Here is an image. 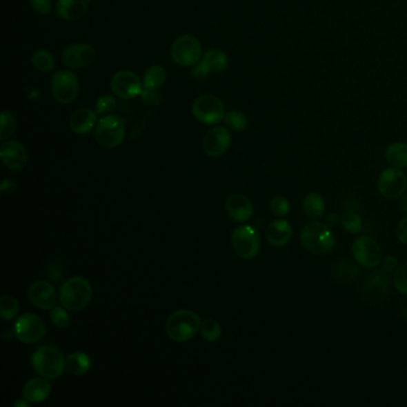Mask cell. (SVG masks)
I'll return each mask as SVG.
<instances>
[{
    "label": "cell",
    "instance_id": "33",
    "mask_svg": "<svg viewBox=\"0 0 407 407\" xmlns=\"http://www.w3.org/2000/svg\"><path fill=\"white\" fill-rule=\"evenodd\" d=\"M225 123L235 132H243L248 127V119L241 111L230 110L225 115Z\"/></svg>",
    "mask_w": 407,
    "mask_h": 407
},
{
    "label": "cell",
    "instance_id": "17",
    "mask_svg": "<svg viewBox=\"0 0 407 407\" xmlns=\"http://www.w3.org/2000/svg\"><path fill=\"white\" fill-rule=\"evenodd\" d=\"M31 304L40 310H52L57 305V290L48 281H36L28 289Z\"/></svg>",
    "mask_w": 407,
    "mask_h": 407
},
{
    "label": "cell",
    "instance_id": "29",
    "mask_svg": "<svg viewBox=\"0 0 407 407\" xmlns=\"http://www.w3.org/2000/svg\"><path fill=\"white\" fill-rule=\"evenodd\" d=\"M19 313V302L14 295L4 294L0 297V315L3 320H12Z\"/></svg>",
    "mask_w": 407,
    "mask_h": 407
},
{
    "label": "cell",
    "instance_id": "20",
    "mask_svg": "<svg viewBox=\"0 0 407 407\" xmlns=\"http://www.w3.org/2000/svg\"><path fill=\"white\" fill-rule=\"evenodd\" d=\"M292 238V227L290 222L284 219H277L266 228V239L274 248L287 246Z\"/></svg>",
    "mask_w": 407,
    "mask_h": 407
},
{
    "label": "cell",
    "instance_id": "21",
    "mask_svg": "<svg viewBox=\"0 0 407 407\" xmlns=\"http://www.w3.org/2000/svg\"><path fill=\"white\" fill-rule=\"evenodd\" d=\"M97 112L89 108H81L75 111L70 119V127L77 135H86L97 126Z\"/></svg>",
    "mask_w": 407,
    "mask_h": 407
},
{
    "label": "cell",
    "instance_id": "16",
    "mask_svg": "<svg viewBox=\"0 0 407 407\" xmlns=\"http://www.w3.org/2000/svg\"><path fill=\"white\" fill-rule=\"evenodd\" d=\"M232 137L230 130L225 127H212L204 139V150L207 155L217 158L226 153L230 148Z\"/></svg>",
    "mask_w": 407,
    "mask_h": 407
},
{
    "label": "cell",
    "instance_id": "1",
    "mask_svg": "<svg viewBox=\"0 0 407 407\" xmlns=\"http://www.w3.org/2000/svg\"><path fill=\"white\" fill-rule=\"evenodd\" d=\"M302 248L312 255H328L336 245L331 228L321 221H310L306 224L300 235Z\"/></svg>",
    "mask_w": 407,
    "mask_h": 407
},
{
    "label": "cell",
    "instance_id": "6",
    "mask_svg": "<svg viewBox=\"0 0 407 407\" xmlns=\"http://www.w3.org/2000/svg\"><path fill=\"white\" fill-rule=\"evenodd\" d=\"M50 91L54 99L60 104H71L79 93V80L73 72L60 70L50 79Z\"/></svg>",
    "mask_w": 407,
    "mask_h": 407
},
{
    "label": "cell",
    "instance_id": "23",
    "mask_svg": "<svg viewBox=\"0 0 407 407\" xmlns=\"http://www.w3.org/2000/svg\"><path fill=\"white\" fill-rule=\"evenodd\" d=\"M302 208H304L306 215L310 219L318 220L320 217H324L326 204H325L323 196L318 192H308L302 201Z\"/></svg>",
    "mask_w": 407,
    "mask_h": 407
},
{
    "label": "cell",
    "instance_id": "32",
    "mask_svg": "<svg viewBox=\"0 0 407 407\" xmlns=\"http://www.w3.org/2000/svg\"><path fill=\"white\" fill-rule=\"evenodd\" d=\"M1 120V130H0V140L5 141L10 137L14 135L17 128V121L10 111H3L0 115Z\"/></svg>",
    "mask_w": 407,
    "mask_h": 407
},
{
    "label": "cell",
    "instance_id": "15",
    "mask_svg": "<svg viewBox=\"0 0 407 407\" xmlns=\"http://www.w3.org/2000/svg\"><path fill=\"white\" fill-rule=\"evenodd\" d=\"M0 159L10 170L21 171L27 166L29 155L21 142L9 140L0 147Z\"/></svg>",
    "mask_w": 407,
    "mask_h": 407
},
{
    "label": "cell",
    "instance_id": "13",
    "mask_svg": "<svg viewBox=\"0 0 407 407\" xmlns=\"http://www.w3.org/2000/svg\"><path fill=\"white\" fill-rule=\"evenodd\" d=\"M110 88L116 97L132 99L141 95L143 83L134 72L122 70L111 78Z\"/></svg>",
    "mask_w": 407,
    "mask_h": 407
},
{
    "label": "cell",
    "instance_id": "45",
    "mask_svg": "<svg viewBox=\"0 0 407 407\" xmlns=\"http://www.w3.org/2000/svg\"><path fill=\"white\" fill-rule=\"evenodd\" d=\"M30 401H28L27 399H18L17 401L14 403V407H29L30 406Z\"/></svg>",
    "mask_w": 407,
    "mask_h": 407
},
{
    "label": "cell",
    "instance_id": "41",
    "mask_svg": "<svg viewBox=\"0 0 407 407\" xmlns=\"http://www.w3.org/2000/svg\"><path fill=\"white\" fill-rule=\"evenodd\" d=\"M397 238L400 243L407 245V217H403L397 227Z\"/></svg>",
    "mask_w": 407,
    "mask_h": 407
},
{
    "label": "cell",
    "instance_id": "35",
    "mask_svg": "<svg viewBox=\"0 0 407 407\" xmlns=\"http://www.w3.org/2000/svg\"><path fill=\"white\" fill-rule=\"evenodd\" d=\"M393 284L400 294L407 295V263L397 268L394 272Z\"/></svg>",
    "mask_w": 407,
    "mask_h": 407
},
{
    "label": "cell",
    "instance_id": "36",
    "mask_svg": "<svg viewBox=\"0 0 407 407\" xmlns=\"http://www.w3.org/2000/svg\"><path fill=\"white\" fill-rule=\"evenodd\" d=\"M270 209L276 217H287L290 210V204L284 196H275L270 201Z\"/></svg>",
    "mask_w": 407,
    "mask_h": 407
},
{
    "label": "cell",
    "instance_id": "22",
    "mask_svg": "<svg viewBox=\"0 0 407 407\" xmlns=\"http://www.w3.org/2000/svg\"><path fill=\"white\" fill-rule=\"evenodd\" d=\"M52 390V386L46 377H34L28 381L23 387V398L27 399L31 404H39L48 398Z\"/></svg>",
    "mask_w": 407,
    "mask_h": 407
},
{
    "label": "cell",
    "instance_id": "12",
    "mask_svg": "<svg viewBox=\"0 0 407 407\" xmlns=\"http://www.w3.org/2000/svg\"><path fill=\"white\" fill-rule=\"evenodd\" d=\"M14 330L18 341L26 344L40 341L47 333L45 321L39 315L32 313L21 315L14 324Z\"/></svg>",
    "mask_w": 407,
    "mask_h": 407
},
{
    "label": "cell",
    "instance_id": "4",
    "mask_svg": "<svg viewBox=\"0 0 407 407\" xmlns=\"http://www.w3.org/2000/svg\"><path fill=\"white\" fill-rule=\"evenodd\" d=\"M201 319L189 310L173 312L166 320V333L172 341L183 343L190 341L201 330Z\"/></svg>",
    "mask_w": 407,
    "mask_h": 407
},
{
    "label": "cell",
    "instance_id": "11",
    "mask_svg": "<svg viewBox=\"0 0 407 407\" xmlns=\"http://www.w3.org/2000/svg\"><path fill=\"white\" fill-rule=\"evenodd\" d=\"M351 252L356 263L367 269L377 268L382 261V251L379 244L368 235H361L354 240Z\"/></svg>",
    "mask_w": 407,
    "mask_h": 407
},
{
    "label": "cell",
    "instance_id": "24",
    "mask_svg": "<svg viewBox=\"0 0 407 407\" xmlns=\"http://www.w3.org/2000/svg\"><path fill=\"white\" fill-rule=\"evenodd\" d=\"M91 368V359L88 355L84 353H73V354L67 356L66 363H65V370L71 375H84L89 372Z\"/></svg>",
    "mask_w": 407,
    "mask_h": 407
},
{
    "label": "cell",
    "instance_id": "14",
    "mask_svg": "<svg viewBox=\"0 0 407 407\" xmlns=\"http://www.w3.org/2000/svg\"><path fill=\"white\" fill-rule=\"evenodd\" d=\"M96 59V49L86 43H76L68 46L62 53V62L72 70L88 67Z\"/></svg>",
    "mask_w": 407,
    "mask_h": 407
},
{
    "label": "cell",
    "instance_id": "27",
    "mask_svg": "<svg viewBox=\"0 0 407 407\" xmlns=\"http://www.w3.org/2000/svg\"><path fill=\"white\" fill-rule=\"evenodd\" d=\"M212 73H221L228 66V58L220 49H209L202 58Z\"/></svg>",
    "mask_w": 407,
    "mask_h": 407
},
{
    "label": "cell",
    "instance_id": "28",
    "mask_svg": "<svg viewBox=\"0 0 407 407\" xmlns=\"http://www.w3.org/2000/svg\"><path fill=\"white\" fill-rule=\"evenodd\" d=\"M31 62L37 71L43 72V73H49L54 71L55 68V59L46 49L36 50L35 53L32 54Z\"/></svg>",
    "mask_w": 407,
    "mask_h": 407
},
{
    "label": "cell",
    "instance_id": "37",
    "mask_svg": "<svg viewBox=\"0 0 407 407\" xmlns=\"http://www.w3.org/2000/svg\"><path fill=\"white\" fill-rule=\"evenodd\" d=\"M115 108V98L110 96V95H103V96L98 98L96 106H95V110H96L98 115H109Z\"/></svg>",
    "mask_w": 407,
    "mask_h": 407
},
{
    "label": "cell",
    "instance_id": "39",
    "mask_svg": "<svg viewBox=\"0 0 407 407\" xmlns=\"http://www.w3.org/2000/svg\"><path fill=\"white\" fill-rule=\"evenodd\" d=\"M31 8L41 14H49L52 12V0H29Z\"/></svg>",
    "mask_w": 407,
    "mask_h": 407
},
{
    "label": "cell",
    "instance_id": "30",
    "mask_svg": "<svg viewBox=\"0 0 407 407\" xmlns=\"http://www.w3.org/2000/svg\"><path fill=\"white\" fill-rule=\"evenodd\" d=\"M341 227L350 235H357L362 230V219L356 212H346L341 217Z\"/></svg>",
    "mask_w": 407,
    "mask_h": 407
},
{
    "label": "cell",
    "instance_id": "10",
    "mask_svg": "<svg viewBox=\"0 0 407 407\" xmlns=\"http://www.w3.org/2000/svg\"><path fill=\"white\" fill-rule=\"evenodd\" d=\"M377 190L385 199H400L406 194V175L398 168H385L377 178Z\"/></svg>",
    "mask_w": 407,
    "mask_h": 407
},
{
    "label": "cell",
    "instance_id": "3",
    "mask_svg": "<svg viewBox=\"0 0 407 407\" xmlns=\"http://www.w3.org/2000/svg\"><path fill=\"white\" fill-rule=\"evenodd\" d=\"M66 359L58 346H42L31 356V364L40 377L57 380L65 372Z\"/></svg>",
    "mask_w": 407,
    "mask_h": 407
},
{
    "label": "cell",
    "instance_id": "2",
    "mask_svg": "<svg viewBox=\"0 0 407 407\" xmlns=\"http://www.w3.org/2000/svg\"><path fill=\"white\" fill-rule=\"evenodd\" d=\"M92 299V287L89 279L75 276L62 284L59 292L61 305L71 312H79L89 306Z\"/></svg>",
    "mask_w": 407,
    "mask_h": 407
},
{
    "label": "cell",
    "instance_id": "5",
    "mask_svg": "<svg viewBox=\"0 0 407 407\" xmlns=\"http://www.w3.org/2000/svg\"><path fill=\"white\" fill-rule=\"evenodd\" d=\"M126 137V122L117 115L103 116L95 129L96 141L106 148H115L122 145Z\"/></svg>",
    "mask_w": 407,
    "mask_h": 407
},
{
    "label": "cell",
    "instance_id": "26",
    "mask_svg": "<svg viewBox=\"0 0 407 407\" xmlns=\"http://www.w3.org/2000/svg\"><path fill=\"white\" fill-rule=\"evenodd\" d=\"M168 78V73L165 68L159 65L151 66L147 68L145 75H143V88L148 90H159L165 84Z\"/></svg>",
    "mask_w": 407,
    "mask_h": 407
},
{
    "label": "cell",
    "instance_id": "25",
    "mask_svg": "<svg viewBox=\"0 0 407 407\" xmlns=\"http://www.w3.org/2000/svg\"><path fill=\"white\" fill-rule=\"evenodd\" d=\"M385 159L393 168H407V143L395 142L387 147Z\"/></svg>",
    "mask_w": 407,
    "mask_h": 407
},
{
    "label": "cell",
    "instance_id": "38",
    "mask_svg": "<svg viewBox=\"0 0 407 407\" xmlns=\"http://www.w3.org/2000/svg\"><path fill=\"white\" fill-rule=\"evenodd\" d=\"M212 72L209 70V67L207 66V63L204 60H199L197 63L194 65L192 70H191V75L192 77L197 80H204L210 75Z\"/></svg>",
    "mask_w": 407,
    "mask_h": 407
},
{
    "label": "cell",
    "instance_id": "43",
    "mask_svg": "<svg viewBox=\"0 0 407 407\" xmlns=\"http://www.w3.org/2000/svg\"><path fill=\"white\" fill-rule=\"evenodd\" d=\"M324 222L331 228V227L337 226V224L339 222V217L337 215L336 212H328Z\"/></svg>",
    "mask_w": 407,
    "mask_h": 407
},
{
    "label": "cell",
    "instance_id": "44",
    "mask_svg": "<svg viewBox=\"0 0 407 407\" xmlns=\"http://www.w3.org/2000/svg\"><path fill=\"white\" fill-rule=\"evenodd\" d=\"M399 207L404 212H407V194H404L400 197V202H399Z\"/></svg>",
    "mask_w": 407,
    "mask_h": 407
},
{
    "label": "cell",
    "instance_id": "7",
    "mask_svg": "<svg viewBox=\"0 0 407 407\" xmlns=\"http://www.w3.org/2000/svg\"><path fill=\"white\" fill-rule=\"evenodd\" d=\"M192 115L201 123L215 126L225 119V106L214 95H204L192 104Z\"/></svg>",
    "mask_w": 407,
    "mask_h": 407
},
{
    "label": "cell",
    "instance_id": "40",
    "mask_svg": "<svg viewBox=\"0 0 407 407\" xmlns=\"http://www.w3.org/2000/svg\"><path fill=\"white\" fill-rule=\"evenodd\" d=\"M157 91L158 90H148L143 88L141 95H140L142 98V102L147 104V106H157L160 102L159 95H158Z\"/></svg>",
    "mask_w": 407,
    "mask_h": 407
},
{
    "label": "cell",
    "instance_id": "34",
    "mask_svg": "<svg viewBox=\"0 0 407 407\" xmlns=\"http://www.w3.org/2000/svg\"><path fill=\"white\" fill-rule=\"evenodd\" d=\"M67 308L63 306L62 307H54L50 312V320L54 324V326L59 328H66L70 325V315L67 313Z\"/></svg>",
    "mask_w": 407,
    "mask_h": 407
},
{
    "label": "cell",
    "instance_id": "31",
    "mask_svg": "<svg viewBox=\"0 0 407 407\" xmlns=\"http://www.w3.org/2000/svg\"><path fill=\"white\" fill-rule=\"evenodd\" d=\"M201 335L206 341L214 343L221 337V326L214 319H206L201 324Z\"/></svg>",
    "mask_w": 407,
    "mask_h": 407
},
{
    "label": "cell",
    "instance_id": "8",
    "mask_svg": "<svg viewBox=\"0 0 407 407\" xmlns=\"http://www.w3.org/2000/svg\"><path fill=\"white\" fill-rule=\"evenodd\" d=\"M201 43L195 36L190 34L178 36L171 47V58L179 66H194L201 60Z\"/></svg>",
    "mask_w": 407,
    "mask_h": 407
},
{
    "label": "cell",
    "instance_id": "42",
    "mask_svg": "<svg viewBox=\"0 0 407 407\" xmlns=\"http://www.w3.org/2000/svg\"><path fill=\"white\" fill-rule=\"evenodd\" d=\"M16 188H17V186H16L14 181H10V179H4L3 186L0 188V191H1L3 195H11L12 192L16 191Z\"/></svg>",
    "mask_w": 407,
    "mask_h": 407
},
{
    "label": "cell",
    "instance_id": "18",
    "mask_svg": "<svg viewBox=\"0 0 407 407\" xmlns=\"http://www.w3.org/2000/svg\"><path fill=\"white\" fill-rule=\"evenodd\" d=\"M226 212L228 217L235 222H246L252 217L253 204L246 196L233 194L226 199Z\"/></svg>",
    "mask_w": 407,
    "mask_h": 407
},
{
    "label": "cell",
    "instance_id": "9",
    "mask_svg": "<svg viewBox=\"0 0 407 407\" xmlns=\"http://www.w3.org/2000/svg\"><path fill=\"white\" fill-rule=\"evenodd\" d=\"M232 246L243 259H253L261 248V237L258 230L250 225H241L232 233Z\"/></svg>",
    "mask_w": 407,
    "mask_h": 407
},
{
    "label": "cell",
    "instance_id": "19",
    "mask_svg": "<svg viewBox=\"0 0 407 407\" xmlns=\"http://www.w3.org/2000/svg\"><path fill=\"white\" fill-rule=\"evenodd\" d=\"M90 3L91 0H58L55 14L65 21L77 22L86 14Z\"/></svg>",
    "mask_w": 407,
    "mask_h": 407
}]
</instances>
